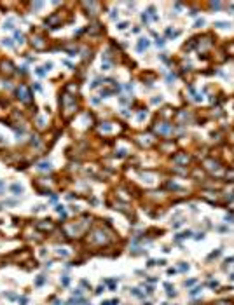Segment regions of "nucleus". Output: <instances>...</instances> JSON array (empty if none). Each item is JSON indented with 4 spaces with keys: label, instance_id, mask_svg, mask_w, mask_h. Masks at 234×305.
<instances>
[{
    "label": "nucleus",
    "instance_id": "obj_1",
    "mask_svg": "<svg viewBox=\"0 0 234 305\" xmlns=\"http://www.w3.org/2000/svg\"><path fill=\"white\" fill-rule=\"evenodd\" d=\"M89 235H91V237H89V242L95 244V246H107V244L112 241V235H110L107 230H103V228H95Z\"/></svg>",
    "mask_w": 234,
    "mask_h": 305
},
{
    "label": "nucleus",
    "instance_id": "obj_2",
    "mask_svg": "<svg viewBox=\"0 0 234 305\" xmlns=\"http://www.w3.org/2000/svg\"><path fill=\"white\" fill-rule=\"evenodd\" d=\"M37 228L38 230H51L53 223H51V220H45V223H37Z\"/></svg>",
    "mask_w": 234,
    "mask_h": 305
},
{
    "label": "nucleus",
    "instance_id": "obj_3",
    "mask_svg": "<svg viewBox=\"0 0 234 305\" xmlns=\"http://www.w3.org/2000/svg\"><path fill=\"white\" fill-rule=\"evenodd\" d=\"M44 281H45V279H44V276H38V279L35 281V286H42V284H44Z\"/></svg>",
    "mask_w": 234,
    "mask_h": 305
},
{
    "label": "nucleus",
    "instance_id": "obj_4",
    "mask_svg": "<svg viewBox=\"0 0 234 305\" xmlns=\"http://www.w3.org/2000/svg\"><path fill=\"white\" fill-rule=\"evenodd\" d=\"M131 293H133L134 296H138V298H143V295L140 293V289H131Z\"/></svg>",
    "mask_w": 234,
    "mask_h": 305
},
{
    "label": "nucleus",
    "instance_id": "obj_5",
    "mask_svg": "<svg viewBox=\"0 0 234 305\" xmlns=\"http://www.w3.org/2000/svg\"><path fill=\"white\" fill-rule=\"evenodd\" d=\"M215 305H231V302H229V300H220V302H217Z\"/></svg>",
    "mask_w": 234,
    "mask_h": 305
},
{
    "label": "nucleus",
    "instance_id": "obj_6",
    "mask_svg": "<svg viewBox=\"0 0 234 305\" xmlns=\"http://www.w3.org/2000/svg\"><path fill=\"white\" fill-rule=\"evenodd\" d=\"M199 291H201V288H194V289H192V291H191V295H192V296H194V295H198V293H199Z\"/></svg>",
    "mask_w": 234,
    "mask_h": 305
},
{
    "label": "nucleus",
    "instance_id": "obj_7",
    "mask_svg": "<svg viewBox=\"0 0 234 305\" xmlns=\"http://www.w3.org/2000/svg\"><path fill=\"white\" fill-rule=\"evenodd\" d=\"M194 282H196V281H194V279H191V281H185V286H192V284H194Z\"/></svg>",
    "mask_w": 234,
    "mask_h": 305
},
{
    "label": "nucleus",
    "instance_id": "obj_8",
    "mask_svg": "<svg viewBox=\"0 0 234 305\" xmlns=\"http://www.w3.org/2000/svg\"><path fill=\"white\" fill-rule=\"evenodd\" d=\"M68 282H70L68 277H63V286H68Z\"/></svg>",
    "mask_w": 234,
    "mask_h": 305
},
{
    "label": "nucleus",
    "instance_id": "obj_9",
    "mask_svg": "<svg viewBox=\"0 0 234 305\" xmlns=\"http://www.w3.org/2000/svg\"><path fill=\"white\" fill-rule=\"evenodd\" d=\"M19 302H21V303H23V305H26V303H28V300H26V298H25V296H23V298H19Z\"/></svg>",
    "mask_w": 234,
    "mask_h": 305
},
{
    "label": "nucleus",
    "instance_id": "obj_10",
    "mask_svg": "<svg viewBox=\"0 0 234 305\" xmlns=\"http://www.w3.org/2000/svg\"><path fill=\"white\" fill-rule=\"evenodd\" d=\"M180 270H183V272H185V270H189V265H182V267H180Z\"/></svg>",
    "mask_w": 234,
    "mask_h": 305
},
{
    "label": "nucleus",
    "instance_id": "obj_11",
    "mask_svg": "<svg viewBox=\"0 0 234 305\" xmlns=\"http://www.w3.org/2000/svg\"><path fill=\"white\" fill-rule=\"evenodd\" d=\"M231 279H232V281H234V274H232V276H231Z\"/></svg>",
    "mask_w": 234,
    "mask_h": 305
},
{
    "label": "nucleus",
    "instance_id": "obj_12",
    "mask_svg": "<svg viewBox=\"0 0 234 305\" xmlns=\"http://www.w3.org/2000/svg\"><path fill=\"white\" fill-rule=\"evenodd\" d=\"M143 305H150V303H149V302H147V303H143Z\"/></svg>",
    "mask_w": 234,
    "mask_h": 305
}]
</instances>
